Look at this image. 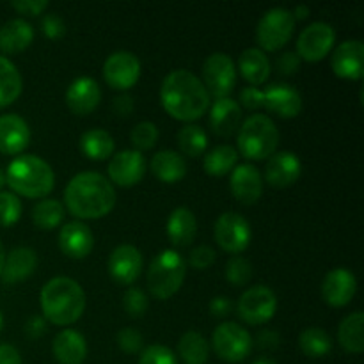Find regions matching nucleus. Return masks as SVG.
<instances>
[{
    "label": "nucleus",
    "instance_id": "obj_1",
    "mask_svg": "<svg viewBox=\"0 0 364 364\" xmlns=\"http://www.w3.org/2000/svg\"><path fill=\"white\" fill-rule=\"evenodd\" d=\"M64 201L77 219H102L116 205V191L110 180L95 171L75 174L64 188Z\"/></svg>",
    "mask_w": 364,
    "mask_h": 364
},
{
    "label": "nucleus",
    "instance_id": "obj_2",
    "mask_svg": "<svg viewBox=\"0 0 364 364\" xmlns=\"http://www.w3.org/2000/svg\"><path fill=\"white\" fill-rule=\"evenodd\" d=\"M160 102L171 117L191 123L205 116L210 107V95L192 71L174 70L164 78Z\"/></svg>",
    "mask_w": 364,
    "mask_h": 364
},
{
    "label": "nucleus",
    "instance_id": "obj_3",
    "mask_svg": "<svg viewBox=\"0 0 364 364\" xmlns=\"http://www.w3.org/2000/svg\"><path fill=\"white\" fill-rule=\"evenodd\" d=\"M43 316L53 326H71L85 309L84 288L71 277H53L46 281L39 295Z\"/></svg>",
    "mask_w": 364,
    "mask_h": 364
},
{
    "label": "nucleus",
    "instance_id": "obj_4",
    "mask_svg": "<svg viewBox=\"0 0 364 364\" xmlns=\"http://www.w3.org/2000/svg\"><path fill=\"white\" fill-rule=\"evenodd\" d=\"M6 183L13 188V194L31 199L46 198L53 191L55 174L41 156L20 155L7 166Z\"/></svg>",
    "mask_w": 364,
    "mask_h": 364
},
{
    "label": "nucleus",
    "instance_id": "obj_5",
    "mask_svg": "<svg viewBox=\"0 0 364 364\" xmlns=\"http://www.w3.org/2000/svg\"><path fill=\"white\" fill-rule=\"evenodd\" d=\"M240 103L249 110L263 107L284 119L299 116L302 110L301 92L288 84H272L267 89L247 85L240 91Z\"/></svg>",
    "mask_w": 364,
    "mask_h": 364
},
{
    "label": "nucleus",
    "instance_id": "obj_6",
    "mask_svg": "<svg viewBox=\"0 0 364 364\" xmlns=\"http://www.w3.org/2000/svg\"><path fill=\"white\" fill-rule=\"evenodd\" d=\"M279 130L265 114L249 116L238 128V153L249 160H265L276 153Z\"/></svg>",
    "mask_w": 364,
    "mask_h": 364
},
{
    "label": "nucleus",
    "instance_id": "obj_7",
    "mask_svg": "<svg viewBox=\"0 0 364 364\" xmlns=\"http://www.w3.org/2000/svg\"><path fill=\"white\" fill-rule=\"evenodd\" d=\"M187 263L174 249H164L151 259L148 269V290L159 301L173 297L183 284Z\"/></svg>",
    "mask_w": 364,
    "mask_h": 364
},
{
    "label": "nucleus",
    "instance_id": "obj_8",
    "mask_svg": "<svg viewBox=\"0 0 364 364\" xmlns=\"http://www.w3.org/2000/svg\"><path fill=\"white\" fill-rule=\"evenodd\" d=\"M295 31V18L284 7H272L267 11L256 27V39L262 52H277L291 39Z\"/></svg>",
    "mask_w": 364,
    "mask_h": 364
},
{
    "label": "nucleus",
    "instance_id": "obj_9",
    "mask_svg": "<svg viewBox=\"0 0 364 364\" xmlns=\"http://www.w3.org/2000/svg\"><path fill=\"white\" fill-rule=\"evenodd\" d=\"M215 354L226 363H242L252 350V338L237 322H223L212 336Z\"/></svg>",
    "mask_w": 364,
    "mask_h": 364
},
{
    "label": "nucleus",
    "instance_id": "obj_10",
    "mask_svg": "<svg viewBox=\"0 0 364 364\" xmlns=\"http://www.w3.org/2000/svg\"><path fill=\"white\" fill-rule=\"evenodd\" d=\"M203 85L215 100L228 98L237 84V66L228 53L217 52L203 64Z\"/></svg>",
    "mask_w": 364,
    "mask_h": 364
},
{
    "label": "nucleus",
    "instance_id": "obj_11",
    "mask_svg": "<svg viewBox=\"0 0 364 364\" xmlns=\"http://www.w3.org/2000/svg\"><path fill=\"white\" fill-rule=\"evenodd\" d=\"M277 297L269 287H251L238 299V316L249 326H263L276 315Z\"/></svg>",
    "mask_w": 364,
    "mask_h": 364
},
{
    "label": "nucleus",
    "instance_id": "obj_12",
    "mask_svg": "<svg viewBox=\"0 0 364 364\" xmlns=\"http://www.w3.org/2000/svg\"><path fill=\"white\" fill-rule=\"evenodd\" d=\"M213 235H215V242L219 244V247L231 255L245 251L252 238L251 224L247 223L245 217L235 212H226L217 219Z\"/></svg>",
    "mask_w": 364,
    "mask_h": 364
},
{
    "label": "nucleus",
    "instance_id": "obj_13",
    "mask_svg": "<svg viewBox=\"0 0 364 364\" xmlns=\"http://www.w3.org/2000/svg\"><path fill=\"white\" fill-rule=\"evenodd\" d=\"M103 78L110 87L127 91L141 78V60L135 53L127 50L110 53L103 63Z\"/></svg>",
    "mask_w": 364,
    "mask_h": 364
},
{
    "label": "nucleus",
    "instance_id": "obj_14",
    "mask_svg": "<svg viewBox=\"0 0 364 364\" xmlns=\"http://www.w3.org/2000/svg\"><path fill=\"white\" fill-rule=\"evenodd\" d=\"M336 41V32L327 21H315L301 32L297 39V55L301 60L316 63L327 57Z\"/></svg>",
    "mask_w": 364,
    "mask_h": 364
},
{
    "label": "nucleus",
    "instance_id": "obj_15",
    "mask_svg": "<svg viewBox=\"0 0 364 364\" xmlns=\"http://www.w3.org/2000/svg\"><path fill=\"white\" fill-rule=\"evenodd\" d=\"M146 159L137 149H123L116 153L109 162L110 183H116L123 188L137 185L144 178Z\"/></svg>",
    "mask_w": 364,
    "mask_h": 364
},
{
    "label": "nucleus",
    "instance_id": "obj_16",
    "mask_svg": "<svg viewBox=\"0 0 364 364\" xmlns=\"http://www.w3.org/2000/svg\"><path fill=\"white\" fill-rule=\"evenodd\" d=\"M110 277L119 284H132L142 272V255L135 245L121 244L110 252L107 262Z\"/></svg>",
    "mask_w": 364,
    "mask_h": 364
},
{
    "label": "nucleus",
    "instance_id": "obj_17",
    "mask_svg": "<svg viewBox=\"0 0 364 364\" xmlns=\"http://www.w3.org/2000/svg\"><path fill=\"white\" fill-rule=\"evenodd\" d=\"M355 291H358V279L345 267L333 269L322 281V297L333 308H343L350 304Z\"/></svg>",
    "mask_w": 364,
    "mask_h": 364
},
{
    "label": "nucleus",
    "instance_id": "obj_18",
    "mask_svg": "<svg viewBox=\"0 0 364 364\" xmlns=\"http://www.w3.org/2000/svg\"><path fill=\"white\" fill-rule=\"evenodd\" d=\"M333 71L341 78L359 80L364 75V45L359 39L340 43L331 55Z\"/></svg>",
    "mask_w": 364,
    "mask_h": 364
},
{
    "label": "nucleus",
    "instance_id": "obj_19",
    "mask_svg": "<svg viewBox=\"0 0 364 364\" xmlns=\"http://www.w3.org/2000/svg\"><path fill=\"white\" fill-rule=\"evenodd\" d=\"M230 187L242 205H255L263 194V176L252 164H240L231 171Z\"/></svg>",
    "mask_w": 364,
    "mask_h": 364
},
{
    "label": "nucleus",
    "instance_id": "obj_20",
    "mask_svg": "<svg viewBox=\"0 0 364 364\" xmlns=\"http://www.w3.org/2000/svg\"><path fill=\"white\" fill-rule=\"evenodd\" d=\"M59 247L68 258L82 259L91 255L95 247V235L82 220L66 223L59 231Z\"/></svg>",
    "mask_w": 364,
    "mask_h": 364
},
{
    "label": "nucleus",
    "instance_id": "obj_21",
    "mask_svg": "<svg viewBox=\"0 0 364 364\" xmlns=\"http://www.w3.org/2000/svg\"><path fill=\"white\" fill-rule=\"evenodd\" d=\"M302 164L291 151H277L267 159L265 180L274 188H287L299 180Z\"/></svg>",
    "mask_w": 364,
    "mask_h": 364
},
{
    "label": "nucleus",
    "instance_id": "obj_22",
    "mask_svg": "<svg viewBox=\"0 0 364 364\" xmlns=\"http://www.w3.org/2000/svg\"><path fill=\"white\" fill-rule=\"evenodd\" d=\"M102 102V89L91 77H78L66 91V105L77 116H87Z\"/></svg>",
    "mask_w": 364,
    "mask_h": 364
},
{
    "label": "nucleus",
    "instance_id": "obj_23",
    "mask_svg": "<svg viewBox=\"0 0 364 364\" xmlns=\"http://www.w3.org/2000/svg\"><path fill=\"white\" fill-rule=\"evenodd\" d=\"M31 142V128L18 114L0 116V153L20 155Z\"/></svg>",
    "mask_w": 364,
    "mask_h": 364
},
{
    "label": "nucleus",
    "instance_id": "obj_24",
    "mask_svg": "<svg viewBox=\"0 0 364 364\" xmlns=\"http://www.w3.org/2000/svg\"><path fill=\"white\" fill-rule=\"evenodd\" d=\"M242 123V107L233 98H220L210 109V127L213 134L220 137H230L240 128Z\"/></svg>",
    "mask_w": 364,
    "mask_h": 364
},
{
    "label": "nucleus",
    "instance_id": "obj_25",
    "mask_svg": "<svg viewBox=\"0 0 364 364\" xmlns=\"http://www.w3.org/2000/svg\"><path fill=\"white\" fill-rule=\"evenodd\" d=\"M52 352L59 364H82L87 358L84 334L75 329H63L53 338Z\"/></svg>",
    "mask_w": 364,
    "mask_h": 364
},
{
    "label": "nucleus",
    "instance_id": "obj_26",
    "mask_svg": "<svg viewBox=\"0 0 364 364\" xmlns=\"http://www.w3.org/2000/svg\"><path fill=\"white\" fill-rule=\"evenodd\" d=\"M38 267V255L31 247H16L6 255L2 269V281L6 284H16L34 274Z\"/></svg>",
    "mask_w": 364,
    "mask_h": 364
},
{
    "label": "nucleus",
    "instance_id": "obj_27",
    "mask_svg": "<svg viewBox=\"0 0 364 364\" xmlns=\"http://www.w3.org/2000/svg\"><path fill=\"white\" fill-rule=\"evenodd\" d=\"M167 237L176 247H187L194 242L196 233H198V220L187 206H178L171 212L167 219Z\"/></svg>",
    "mask_w": 364,
    "mask_h": 364
},
{
    "label": "nucleus",
    "instance_id": "obj_28",
    "mask_svg": "<svg viewBox=\"0 0 364 364\" xmlns=\"http://www.w3.org/2000/svg\"><path fill=\"white\" fill-rule=\"evenodd\" d=\"M34 41V27L23 18H14L0 27V50L4 53H20Z\"/></svg>",
    "mask_w": 364,
    "mask_h": 364
},
{
    "label": "nucleus",
    "instance_id": "obj_29",
    "mask_svg": "<svg viewBox=\"0 0 364 364\" xmlns=\"http://www.w3.org/2000/svg\"><path fill=\"white\" fill-rule=\"evenodd\" d=\"M238 70L251 87H256L269 80L272 66L265 52L259 48H247L238 57Z\"/></svg>",
    "mask_w": 364,
    "mask_h": 364
},
{
    "label": "nucleus",
    "instance_id": "obj_30",
    "mask_svg": "<svg viewBox=\"0 0 364 364\" xmlns=\"http://www.w3.org/2000/svg\"><path fill=\"white\" fill-rule=\"evenodd\" d=\"M151 173L164 183H176V181L183 180L187 174V162L181 153L174 151V149H164V151L153 155Z\"/></svg>",
    "mask_w": 364,
    "mask_h": 364
},
{
    "label": "nucleus",
    "instance_id": "obj_31",
    "mask_svg": "<svg viewBox=\"0 0 364 364\" xmlns=\"http://www.w3.org/2000/svg\"><path fill=\"white\" fill-rule=\"evenodd\" d=\"M80 151L91 160H107L114 153V139L103 128H91L80 135Z\"/></svg>",
    "mask_w": 364,
    "mask_h": 364
},
{
    "label": "nucleus",
    "instance_id": "obj_32",
    "mask_svg": "<svg viewBox=\"0 0 364 364\" xmlns=\"http://www.w3.org/2000/svg\"><path fill=\"white\" fill-rule=\"evenodd\" d=\"M364 315L361 311H355L352 315L345 316L343 322L338 327V343L347 350L348 354H361L364 350Z\"/></svg>",
    "mask_w": 364,
    "mask_h": 364
},
{
    "label": "nucleus",
    "instance_id": "obj_33",
    "mask_svg": "<svg viewBox=\"0 0 364 364\" xmlns=\"http://www.w3.org/2000/svg\"><path fill=\"white\" fill-rule=\"evenodd\" d=\"M23 89L18 68L7 57L0 55V109L16 102Z\"/></svg>",
    "mask_w": 364,
    "mask_h": 364
},
{
    "label": "nucleus",
    "instance_id": "obj_34",
    "mask_svg": "<svg viewBox=\"0 0 364 364\" xmlns=\"http://www.w3.org/2000/svg\"><path fill=\"white\" fill-rule=\"evenodd\" d=\"M237 162V148H233L230 144H220L210 149L208 153H205L203 167H205L206 174H210V176H224V174L231 173L238 166Z\"/></svg>",
    "mask_w": 364,
    "mask_h": 364
},
{
    "label": "nucleus",
    "instance_id": "obj_35",
    "mask_svg": "<svg viewBox=\"0 0 364 364\" xmlns=\"http://www.w3.org/2000/svg\"><path fill=\"white\" fill-rule=\"evenodd\" d=\"M178 354L185 364H206L210 358V345L198 331H188L178 341Z\"/></svg>",
    "mask_w": 364,
    "mask_h": 364
},
{
    "label": "nucleus",
    "instance_id": "obj_36",
    "mask_svg": "<svg viewBox=\"0 0 364 364\" xmlns=\"http://www.w3.org/2000/svg\"><path fill=\"white\" fill-rule=\"evenodd\" d=\"M299 347H301L302 354L311 359L326 358L333 350V338L320 327H308L299 336Z\"/></svg>",
    "mask_w": 364,
    "mask_h": 364
},
{
    "label": "nucleus",
    "instance_id": "obj_37",
    "mask_svg": "<svg viewBox=\"0 0 364 364\" xmlns=\"http://www.w3.org/2000/svg\"><path fill=\"white\" fill-rule=\"evenodd\" d=\"M64 205L57 199L43 198L38 201L32 208V223L39 228V230H53V228L60 226L64 220Z\"/></svg>",
    "mask_w": 364,
    "mask_h": 364
},
{
    "label": "nucleus",
    "instance_id": "obj_38",
    "mask_svg": "<svg viewBox=\"0 0 364 364\" xmlns=\"http://www.w3.org/2000/svg\"><path fill=\"white\" fill-rule=\"evenodd\" d=\"M176 139L181 153L187 156H201L208 148V135L199 124H185L180 128Z\"/></svg>",
    "mask_w": 364,
    "mask_h": 364
},
{
    "label": "nucleus",
    "instance_id": "obj_39",
    "mask_svg": "<svg viewBox=\"0 0 364 364\" xmlns=\"http://www.w3.org/2000/svg\"><path fill=\"white\" fill-rule=\"evenodd\" d=\"M252 277V265L244 256H231L226 263V279L233 287H245Z\"/></svg>",
    "mask_w": 364,
    "mask_h": 364
},
{
    "label": "nucleus",
    "instance_id": "obj_40",
    "mask_svg": "<svg viewBox=\"0 0 364 364\" xmlns=\"http://www.w3.org/2000/svg\"><path fill=\"white\" fill-rule=\"evenodd\" d=\"M132 144L137 148V151H144V149L155 148L156 141H159V128L151 121H141L134 127L130 134Z\"/></svg>",
    "mask_w": 364,
    "mask_h": 364
},
{
    "label": "nucleus",
    "instance_id": "obj_41",
    "mask_svg": "<svg viewBox=\"0 0 364 364\" xmlns=\"http://www.w3.org/2000/svg\"><path fill=\"white\" fill-rule=\"evenodd\" d=\"M21 217V201L13 192H0V226L9 228Z\"/></svg>",
    "mask_w": 364,
    "mask_h": 364
},
{
    "label": "nucleus",
    "instance_id": "obj_42",
    "mask_svg": "<svg viewBox=\"0 0 364 364\" xmlns=\"http://www.w3.org/2000/svg\"><path fill=\"white\" fill-rule=\"evenodd\" d=\"M148 295H146L141 288L130 287L124 291L123 308L132 318H142L144 313L148 311Z\"/></svg>",
    "mask_w": 364,
    "mask_h": 364
},
{
    "label": "nucleus",
    "instance_id": "obj_43",
    "mask_svg": "<svg viewBox=\"0 0 364 364\" xmlns=\"http://www.w3.org/2000/svg\"><path fill=\"white\" fill-rule=\"evenodd\" d=\"M139 364H178V358L164 345H151L141 352Z\"/></svg>",
    "mask_w": 364,
    "mask_h": 364
},
{
    "label": "nucleus",
    "instance_id": "obj_44",
    "mask_svg": "<svg viewBox=\"0 0 364 364\" xmlns=\"http://www.w3.org/2000/svg\"><path fill=\"white\" fill-rule=\"evenodd\" d=\"M117 347L127 354H137L144 347V338L134 327H124L117 333Z\"/></svg>",
    "mask_w": 364,
    "mask_h": 364
},
{
    "label": "nucleus",
    "instance_id": "obj_45",
    "mask_svg": "<svg viewBox=\"0 0 364 364\" xmlns=\"http://www.w3.org/2000/svg\"><path fill=\"white\" fill-rule=\"evenodd\" d=\"M215 258V251H213L210 245H198V247H194V251H191V255H188V263H191L196 270H205L213 265Z\"/></svg>",
    "mask_w": 364,
    "mask_h": 364
},
{
    "label": "nucleus",
    "instance_id": "obj_46",
    "mask_svg": "<svg viewBox=\"0 0 364 364\" xmlns=\"http://www.w3.org/2000/svg\"><path fill=\"white\" fill-rule=\"evenodd\" d=\"M41 31L46 38L50 39H59L66 34V25L64 20L57 13L45 14L41 20Z\"/></svg>",
    "mask_w": 364,
    "mask_h": 364
},
{
    "label": "nucleus",
    "instance_id": "obj_47",
    "mask_svg": "<svg viewBox=\"0 0 364 364\" xmlns=\"http://www.w3.org/2000/svg\"><path fill=\"white\" fill-rule=\"evenodd\" d=\"M11 7L18 11L20 14H27V16H38L43 11L48 7L46 0H13Z\"/></svg>",
    "mask_w": 364,
    "mask_h": 364
},
{
    "label": "nucleus",
    "instance_id": "obj_48",
    "mask_svg": "<svg viewBox=\"0 0 364 364\" xmlns=\"http://www.w3.org/2000/svg\"><path fill=\"white\" fill-rule=\"evenodd\" d=\"M301 68V57L297 52H284L276 59V70L281 75H295Z\"/></svg>",
    "mask_w": 364,
    "mask_h": 364
},
{
    "label": "nucleus",
    "instance_id": "obj_49",
    "mask_svg": "<svg viewBox=\"0 0 364 364\" xmlns=\"http://www.w3.org/2000/svg\"><path fill=\"white\" fill-rule=\"evenodd\" d=\"M208 308H210V311H212L213 316H217V318H223V316L230 315L233 304H231L230 297H226V295H217V297H213L212 301H210Z\"/></svg>",
    "mask_w": 364,
    "mask_h": 364
},
{
    "label": "nucleus",
    "instance_id": "obj_50",
    "mask_svg": "<svg viewBox=\"0 0 364 364\" xmlns=\"http://www.w3.org/2000/svg\"><path fill=\"white\" fill-rule=\"evenodd\" d=\"M112 107L117 116H130L132 110H134V98L130 95H127V92H123V95L114 98Z\"/></svg>",
    "mask_w": 364,
    "mask_h": 364
},
{
    "label": "nucleus",
    "instance_id": "obj_51",
    "mask_svg": "<svg viewBox=\"0 0 364 364\" xmlns=\"http://www.w3.org/2000/svg\"><path fill=\"white\" fill-rule=\"evenodd\" d=\"M0 364H23L21 355L13 345H0Z\"/></svg>",
    "mask_w": 364,
    "mask_h": 364
},
{
    "label": "nucleus",
    "instance_id": "obj_52",
    "mask_svg": "<svg viewBox=\"0 0 364 364\" xmlns=\"http://www.w3.org/2000/svg\"><path fill=\"white\" fill-rule=\"evenodd\" d=\"M291 14H294L295 20H304V18L309 16V7L308 6H297Z\"/></svg>",
    "mask_w": 364,
    "mask_h": 364
},
{
    "label": "nucleus",
    "instance_id": "obj_53",
    "mask_svg": "<svg viewBox=\"0 0 364 364\" xmlns=\"http://www.w3.org/2000/svg\"><path fill=\"white\" fill-rule=\"evenodd\" d=\"M4 262H6V249H4L2 242H0V274H2V269H4Z\"/></svg>",
    "mask_w": 364,
    "mask_h": 364
},
{
    "label": "nucleus",
    "instance_id": "obj_54",
    "mask_svg": "<svg viewBox=\"0 0 364 364\" xmlns=\"http://www.w3.org/2000/svg\"><path fill=\"white\" fill-rule=\"evenodd\" d=\"M252 364H277V363L272 361V359H269V358H259V359H256Z\"/></svg>",
    "mask_w": 364,
    "mask_h": 364
},
{
    "label": "nucleus",
    "instance_id": "obj_55",
    "mask_svg": "<svg viewBox=\"0 0 364 364\" xmlns=\"http://www.w3.org/2000/svg\"><path fill=\"white\" fill-rule=\"evenodd\" d=\"M4 187H6V173L0 169V192H2Z\"/></svg>",
    "mask_w": 364,
    "mask_h": 364
},
{
    "label": "nucleus",
    "instance_id": "obj_56",
    "mask_svg": "<svg viewBox=\"0 0 364 364\" xmlns=\"http://www.w3.org/2000/svg\"><path fill=\"white\" fill-rule=\"evenodd\" d=\"M2 327H4V315L2 311H0V331H2Z\"/></svg>",
    "mask_w": 364,
    "mask_h": 364
}]
</instances>
